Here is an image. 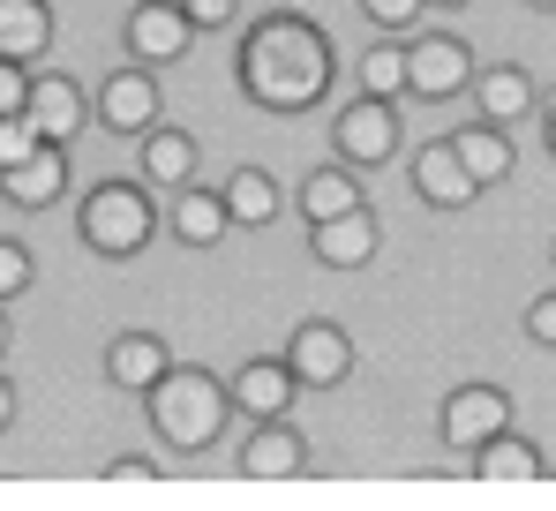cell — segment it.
Returning a JSON list of instances; mask_svg holds the SVG:
<instances>
[{
    "instance_id": "6da1fadb",
    "label": "cell",
    "mask_w": 556,
    "mask_h": 511,
    "mask_svg": "<svg viewBox=\"0 0 556 511\" xmlns=\"http://www.w3.org/2000/svg\"><path fill=\"white\" fill-rule=\"evenodd\" d=\"M331 38L308 15H256L241 38V90L271 113H308L331 90Z\"/></svg>"
},
{
    "instance_id": "7a4b0ae2",
    "label": "cell",
    "mask_w": 556,
    "mask_h": 511,
    "mask_svg": "<svg viewBox=\"0 0 556 511\" xmlns=\"http://www.w3.org/2000/svg\"><path fill=\"white\" fill-rule=\"evenodd\" d=\"M143 399H151V422H159V436H166L174 451H211L218 428H226V414H233L226 384H218L211 369H188V361H174Z\"/></svg>"
},
{
    "instance_id": "3957f363",
    "label": "cell",
    "mask_w": 556,
    "mask_h": 511,
    "mask_svg": "<svg viewBox=\"0 0 556 511\" xmlns=\"http://www.w3.org/2000/svg\"><path fill=\"white\" fill-rule=\"evenodd\" d=\"M84 249L91 256H136L151 234H159V203L143 180H98L84 196Z\"/></svg>"
},
{
    "instance_id": "277c9868",
    "label": "cell",
    "mask_w": 556,
    "mask_h": 511,
    "mask_svg": "<svg viewBox=\"0 0 556 511\" xmlns=\"http://www.w3.org/2000/svg\"><path fill=\"white\" fill-rule=\"evenodd\" d=\"M286 369H293L301 391H331V384H346V376H354V339H346V324L308 316V324L286 339Z\"/></svg>"
},
{
    "instance_id": "5b68a950",
    "label": "cell",
    "mask_w": 556,
    "mask_h": 511,
    "mask_svg": "<svg viewBox=\"0 0 556 511\" xmlns=\"http://www.w3.org/2000/svg\"><path fill=\"white\" fill-rule=\"evenodd\" d=\"M466 84H473L466 38H414L406 46V90L414 98H459Z\"/></svg>"
},
{
    "instance_id": "8992f818",
    "label": "cell",
    "mask_w": 556,
    "mask_h": 511,
    "mask_svg": "<svg viewBox=\"0 0 556 511\" xmlns=\"http://www.w3.org/2000/svg\"><path fill=\"white\" fill-rule=\"evenodd\" d=\"M159 84H151V68L136 61V68H113L105 84H98V121L113 128V136H143V128H159Z\"/></svg>"
},
{
    "instance_id": "52a82bcc",
    "label": "cell",
    "mask_w": 556,
    "mask_h": 511,
    "mask_svg": "<svg viewBox=\"0 0 556 511\" xmlns=\"http://www.w3.org/2000/svg\"><path fill=\"white\" fill-rule=\"evenodd\" d=\"M399 151V113H391V98H354L346 113H339V159L346 166H383Z\"/></svg>"
},
{
    "instance_id": "ba28073f",
    "label": "cell",
    "mask_w": 556,
    "mask_h": 511,
    "mask_svg": "<svg viewBox=\"0 0 556 511\" xmlns=\"http://www.w3.org/2000/svg\"><path fill=\"white\" fill-rule=\"evenodd\" d=\"M444 444L452 451H473V444H489L496 428H511V399L496 391V384H459L452 399H444Z\"/></svg>"
},
{
    "instance_id": "9c48e42d",
    "label": "cell",
    "mask_w": 556,
    "mask_h": 511,
    "mask_svg": "<svg viewBox=\"0 0 556 511\" xmlns=\"http://www.w3.org/2000/svg\"><path fill=\"white\" fill-rule=\"evenodd\" d=\"M383 241V226H376L369 203H354V211H339V219H316L308 226V256L316 263H331V271H362Z\"/></svg>"
},
{
    "instance_id": "30bf717a",
    "label": "cell",
    "mask_w": 556,
    "mask_h": 511,
    "mask_svg": "<svg viewBox=\"0 0 556 511\" xmlns=\"http://www.w3.org/2000/svg\"><path fill=\"white\" fill-rule=\"evenodd\" d=\"M188 38H195V23H188L174 0H143V8L128 15V53H136L143 68H166V61H181Z\"/></svg>"
},
{
    "instance_id": "8fae6325",
    "label": "cell",
    "mask_w": 556,
    "mask_h": 511,
    "mask_svg": "<svg viewBox=\"0 0 556 511\" xmlns=\"http://www.w3.org/2000/svg\"><path fill=\"white\" fill-rule=\"evenodd\" d=\"M0 196H8L15 211H46V203H61V196H68V159H61V144H38L30 159H15V166L0 173Z\"/></svg>"
},
{
    "instance_id": "7c38bea8",
    "label": "cell",
    "mask_w": 556,
    "mask_h": 511,
    "mask_svg": "<svg viewBox=\"0 0 556 511\" xmlns=\"http://www.w3.org/2000/svg\"><path fill=\"white\" fill-rule=\"evenodd\" d=\"M166 369H174V346L159 339V332H121V339L105 346V376H113L121 391H136V399H143Z\"/></svg>"
},
{
    "instance_id": "4fadbf2b",
    "label": "cell",
    "mask_w": 556,
    "mask_h": 511,
    "mask_svg": "<svg viewBox=\"0 0 556 511\" xmlns=\"http://www.w3.org/2000/svg\"><path fill=\"white\" fill-rule=\"evenodd\" d=\"M293 369L286 361H249L233 384H226V399H233V414H249V422H278L286 407H293Z\"/></svg>"
},
{
    "instance_id": "5bb4252c",
    "label": "cell",
    "mask_w": 556,
    "mask_h": 511,
    "mask_svg": "<svg viewBox=\"0 0 556 511\" xmlns=\"http://www.w3.org/2000/svg\"><path fill=\"white\" fill-rule=\"evenodd\" d=\"M301 466H308V444H301V428H286V414L278 422H256V436L241 444V474L249 482H286Z\"/></svg>"
},
{
    "instance_id": "9a60e30c",
    "label": "cell",
    "mask_w": 556,
    "mask_h": 511,
    "mask_svg": "<svg viewBox=\"0 0 556 511\" xmlns=\"http://www.w3.org/2000/svg\"><path fill=\"white\" fill-rule=\"evenodd\" d=\"M414 188H421V203H437V211H466L481 188H473V173L459 166V151H452V136L444 144H429L421 159H414Z\"/></svg>"
},
{
    "instance_id": "2e32d148",
    "label": "cell",
    "mask_w": 556,
    "mask_h": 511,
    "mask_svg": "<svg viewBox=\"0 0 556 511\" xmlns=\"http://www.w3.org/2000/svg\"><path fill=\"white\" fill-rule=\"evenodd\" d=\"M226 234H233L226 196H211V188L181 180V188H174V241H181V249H218Z\"/></svg>"
},
{
    "instance_id": "e0dca14e",
    "label": "cell",
    "mask_w": 556,
    "mask_h": 511,
    "mask_svg": "<svg viewBox=\"0 0 556 511\" xmlns=\"http://www.w3.org/2000/svg\"><path fill=\"white\" fill-rule=\"evenodd\" d=\"M23 113L38 121V136H46V144H68V136L84 128V90L68 84V76H30Z\"/></svg>"
},
{
    "instance_id": "ac0fdd59",
    "label": "cell",
    "mask_w": 556,
    "mask_h": 511,
    "mask_svg": "<svg viewBox=\"0 0 556 511\" xmlns=\"http://www.w3.org/2000/svg\"><path fill=\"white\" fill-rule=\"evenodd\" d=\"M473 474H481V482H542L549 459H542L519 428H496L489 444H473Z\"/></svg>"
},
{
    "instance_id": "d6986e66",
    "label": "cell",
    "mask_w": 556,
    "mask_h": 511,
    "mask_svg": "<svg viewBox=\"0 0 556 511\" xmlns=\"http://www.w3.org/2000/svg\"><path fill=\"white\" fill-rule=\"evenodd\" d=\"M53 46V8L46 0H0V61H38Z\"/></svg>"
},
{
    "instance_id": "ffe728a7",
    "label": "cell",
    "mask_w": 556,
    "mask_h": 511,
    "mask_svg": "<svg viewBox=\"0 0 556 511\" xmlns=\"http://www.w3.org/2000/svg\"><path fill=\"white\" fill-rule=\"evenodd\" d=\"M452 151H459V166L473 173V188H496V180L511 173V159H519V151H511V136H504L496 121H473V128H459V136H452Z\"/></svg>"
},
{
    "instance_id": "44dd1931",
    "label": "cell",
    "mask_w": 556,
    "mask_h": 511,
    "mask_svg": "<svg viewBox=\"0 0 556 511\" xmlns=\"http://www.w3.org/2000/svg\"><path fill=\"white\" fill-rule=\"evenodd\" d=\"M473 98H481V121H496V128H511L519 113H534L542 98H534V76L527 68H489V76H473Z\"/></svg>"
},
{
    "instance_id": "7402d4cb",
    "label": "cell",
    "mask_w": 556,
    "mask_h": 511,
    "mask_svg": "<svg viewBox=\"0 0 556 511\" xmlns=\"http://www.w3.org/2000/svg\"><path fill=\"white\" fill-rule=\"evenodd\" d=\"M143 180L151 188L195 180V136H181V128H143Z\"/></svg>"
},
{
    "instance_id": "603a6c76",
    "label": "cell",
    "mask_w": 556,
    "mask_h": 511,
    "mask_svg": "<svg viewBox=\"0 0 556 511\" xmlns=\"http://www.w3.org/2000/svg\"><path fill=\"white\" fill-rule=\"evenodd\" d=\"M218 196H226V219H233V226H271L278 219V180L264 166H241Z\"/></svg>"
},
{
    "instance_id": "cb8c5ba5",
    "label": "cell",
    "mask_w": 556,
    "mask_h": 511,
    "mask_svg": "<svg viewBox=\"0 0 556 511\" xmlns=\"http://www.w3.org/2000/svg\"><path fill=\"white\" fill-rule=\"evenodd\" d=\"M354 203H362L354 166H316L301 180V219H308V226H316V219H339V211H354Z\"/></svg>"
},
{
    "instance_id": "d4e9b609",
    "label": "cell",
    "mask_w": 556,
    "mask_h": 511,
    "mask_svg": "<svg viewBox=\"0 0 556 511\" xmlns=\"http://www.w3.org/2000/svg\"><path fill=\"white\" fill-rule=\"evenodd\" d=\"M362 90H369V98H399V90H406V46H369Z\"/></svg>"
},
{
    "instance_id": "484cf974",
    "label": "cell",
    "mask_w": 556,
    "mask_h": 511,
    "mask_svg": "<svg viewBox=\"0 0 556 511\" xmlns=\"http://www.w3.org/2000/svg\"><path fill=\"white\" fill-rule=\"evenodd\" d=\"M38 144H46V136H38V121H30V113H0V173L15 166V159H30Z\"/></svg>"
},
{
    "instance_id": "4316f807",
    "label": "cell",
    "mask_w": 556,
    "mask_h": 511,
    "mask_svg": "<svg viewBox=\"0 0 556 511\" xmlns=\"http://www.w3.org/2000/svg\"><path fill=\"white\" fill-rule=\"evenodd\" d=\"M30 278H38L30 249H23V241H0V301H15V294H23Z\"/></svg>"
},
{
    "instance_id": "83f0119b",
    "label": "cell",
    "mask_w": 556,
    "mask_h": 511,
    "mask_svg": "<svg viewBox=\"0 0 556 511\" xmlns=\"http://www.w3.org/2000/svg\"><path fill=\"white\" fill-rule=\"evenodd\" d=\"M421 8H429V0H362V15H369L376 30H406Z\"/></svg>"
},
{
    "instance_id": "f1b7e54d",
    "label": "cell",
    "mask_w": 556,
    "mask_h": 511,
    "mask_svg": "<svg viewBox=\"0 0 556 511\" xmlns=\"http://www.w3.org/2000/svg\"><path fill=\"white\" fill-rule=\"evenodd\" d=\"M174 8H181L195 30H218V23H233V15H241V0H174Z\"/></svg>"
},
{
    "instance_id": "f546056e",
    "label": "cell",
    "mask_w": 556,
    "mask_h": 511,
    "mask_svg": "<svg viewBox=\"0 0 556 511\" xmlns=\"http://www.w3.org/2000/svg\"><path fill=\"white\" fill-rule=\"evenodd\" d=\"M527 339H534V346H549V353H556V294L527 301Z\"/></svg>"
},
{
    "instance_id": "4dcf8cb0",
    "label": "cell",
    "mask_w": 556,
    "mask_h": 511,
    "mask_svg": "<svg viewBox=\"0 0 556 511\" xmlns=\"http://www.w3.org/2000/svg\"><path fill=\"white\" fill-rule=\"evenodd\" d=\"M23 98H30V68L23 61H0V113H23Z\"/></svg>"
},
{
    "instance_id": "1f68e13d",
    "label": "cell",
    "mask_w": 556,
    "mask_h": 511,
    "mask_svg": "<svg viewBox=\"0 0 556 511\" xmlns=\"http://www.w3.org/2000/svg\"><path fill=\"white\" fill-rule=\"evenodd\" d=\"M143 482H159V466H151V459H128V466H113V489H143Z\"/></svg>"
},
{
    "instance_id": "d6a6232c",
    "label": "cell",
    "mask_w": 556,
    "mask_h": 511,
    "mask_svg": "<svg viewBox=\"0 0 556 511\" xmlns=\"http://www.w3.org/2000/svg\"><path fill=\"white\" fill-rule=\"evenodd\" d=\"M15 422V391H8V376H0V428Z\"/></svg>"
},
{
    "instance_id": "836d02e7",
    "label": "cell",
    "mask_w": 556,
    "mask_h": 511,
    "mask_svg": "<svg viewBox=\"0 0 556 511\" xmlns=\"http://www.w3.org/2000/svg\"><path fill=\"white\" fill-rule=\"evenodd\" d=\"M542 136H549V151H556V98H549V113H542Z\"/></svg>"
},
{
    "instance_id": "e575fe53",
    "label": "cell",
    "mask_w": 556,
    "mask_h": 511,
    "mask_svg": "<svg viewBox=\"0 0 556 511\" xmlns=\"http://www.w3.org/2000/svg\"><path fill=\"white\" fill-rule=\"evenodd\" d=\"M0 353H8V316H0Z\"/></svg>"
},
{
    "instance_id": "d590c367",
    "label": "cell",
    "mask_w": 556,
    "mask_h": 511,
    "mask_svg": "<svg viewBox=\"0 0 556 511\" xmlns=\"http://www.w3.org/2000/svg\"><path fill=\"white\" fill-rule=\"evenodd\" d=\"M429 8H466V0H429Z\"/></svg>"
},
{
    "instance_id": "8d00e7d4",
    "label": "cell",
    "mask_w": 556,
    "mask_h": 511,
    "mask_svg": "<svg viewBox=\"0 0 556 511\" xmlns=\"http://www.w3.org/2000/svg\"><path fill=\"white\" fill-rule=\"evenodd\" d=\"M534 8H549V15H556V0H534Z\"/></svg>"
}]
</instances>
